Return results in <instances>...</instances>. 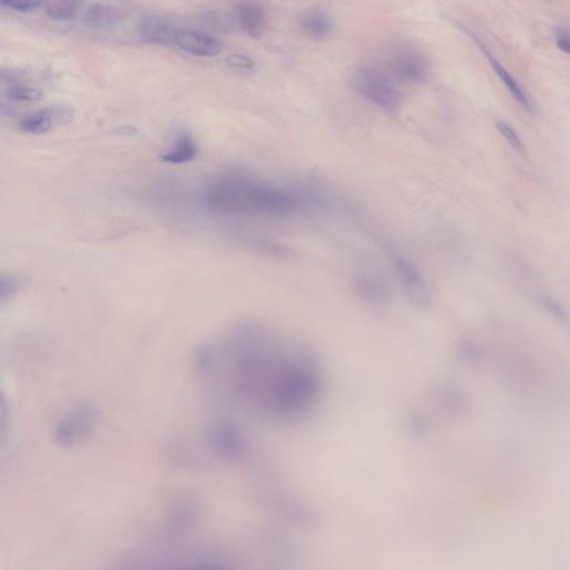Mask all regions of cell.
<instances>
[{"label": "cell", "instance_id": "obj_19", "mask_svg": "<svg viewBox=\"0 0 570 570\" xmlns=\"http://www.w3.org/2000/svg\"><path fill=\"white\" fill-rule=\"evenodd\" d=\"M7 96L18 102H38L43 98V93L32 87L14 86L7 90Z\"/></svg>", "mask_w": 570, "mask_h": 570}, {"label": "cell", "instance_id": "obj_18", "mask_svg": "<svg viewBox=\"0 0 570 570\" xmlns=\"http://www.w3.org/2000/svg\"><path fill=\"white\" fill-rule=\"evenodd\" d=\"M457 354L460 361L469 367L478 365L480 361V349L473 341L469 340V339H461L458 342Z\"/></svg>", "mask_w": 570, "mask_h": 570}, {"label": "cell", "instance_id": "obj_17", "mask_svg": "<svg viewBox=\"0 0 570 570\" xmlns=\"http://www.w3.org/2000/svg\"><path fill=\"white\" fill-rule=\"evenodd\" d=\"M81 8V0H48L46 13L49 18L66 22L75 18Z\"/></svg>", "mask_w": 570, "mask_h": 570}, {"label": "cell", "instance_id": "obj_13", "mask_svg": "<svg viewBox=\"0 0 570 570\" xmlns=\"http://www.w3.org/2000/svg\"><path fill=\"white\" fill-rule=\"evenodd\" d=\"M332 26V18L330 15L322 9L306 11L301 19L303 33L313 41H320L327 37L331 33Z\"/></svg>", "mask_w": 570, "mask_h": 570}, {"label": "cell", "instance_id": "obj_26", "mask_svg": "<svg viewBox=\"0 0 570 570\" xmlns=\"http://www.w3.org/2000/svg\"><path fill=\"white\" fill-rule=\"evenodd\" d=\"M557 45L562 49V52L568 54L570 48L569 34L567 30H557L556 33Z\"/></svg>", "mask_w": 570, "mask_h": 570}, {"label": "cell", "instance_id": "obj_27", "mask_svg": "<svg viewBox=\"0 0 570 570\" xmlns=\"http://www.w3.org/2000/svg\"><path fill=\"white\" fill-rule=\"evenodd\" d=\"M545 306H546L547 310H549L550 313H552L555 318H557V319L560 320V321L566 320V314L564 310H562V306H560L558 303L552 301V299L545 301Z\"/></svg>", "mask_w": 570, "mask_h": 570}, {"label": "cell", "instance_id": "obj_25", "mask_svg": "<svg viewBox=\"0 0 570 570\" xmlns=\"http://www.w3.org/2000/svg\"><path fill=\"white\" fill-rule=\"evenodd\" d=\"M226 62L234 71L252 72L255 69V62L243 55H231L227 57Z\"/></svg>", "mask_w": 570, "mask_h": 570}, {"label": "cell", "instance_id": "obj_11", "mask_svg": "<svg viewBox=\"0 0 570 570\" xmlns=\"http://www.w3.org/2000/svg\"><path fill=\"white\" fill-rule=\"evenodd\" d=\"M354 289L361 299L372 304H384L389 301V289L380 278L370 274H360L354 278Z\"/></svg>", "mask_w": 570, "mask_h": 570}, {"label": "cell", "instance_id": "obj_15", "mask_svg": "<svg viewBox=\"0 0 570 570\" xmlns=\"http://www.w3.org/2000/svg\"><path fill=\"white\" fill-rule=\"evenodd\" d=\"M55 123V111L43 109L26 115L20 121V128L29 134H45L52 130Z\"/></svg>", "mask_w": 570, "mask_h": 570}, {"label": "cell", "instance_id": "obj_7", "mask_svg": "<svg viewBox=\"0 0 570 570\" xmlns=\"http://www.w3.org/2000/svg\"><path fill=\"white\" fill-rule=\"evenodd\" d=\"M234 18L238 27L251 37H262L264 34L266 16L255 0H238L234 7Z\"/></svg>", "mask_w": 570, "mask_h": 570}, {"label": "cell", "instance_id": "obj_12", "mask_svg": "<svg viewBox=\"0 0 570 570\" xmlns=\"http://www.w3.org/2000/svg\"><path fill=\"white\" fill-rule=\"evenodd\" d=\"M482 49H484V53L486 54V56L488 57V60H489L492 67L495 69L496 73H497V75L501 79L503 84L507 87V90L513 95V97L515 98L517 103L522 106V109H524V111H527L528 113H534L535 107H534L533 100L530 98L528 93L524 90V87L515 79L514 76L511 75V74L496 60L495 57L490 55V53L488 52L486 48L482 47Z\"/></svg>", "mask_w": 570, "mask_h": 570}, {"label": "cell", "instance_id": "obj_10", "mask_svg": "<svg viewBox=\"0 0 570 570\" xmlns=\"http://www.w3.org/2000/svg\"><path fill=\"white\" fill-rule=\"evenodd\" d=\"M174 32L166 19L158 16H147L140 25V35L144 41L157 45L174 43Z\"/></svg>", "mask_w": 570, "mask_h": 570}, {"label": "cell", "instance_id": "obj_8", "mask_svg": "<svg viewBox=\"0 0 570 570\" xmlns=\"http://www.w3.org/2000/svg\"><path fill=\"white\" fill-rule=\"evenodd\" d=\"M392 71L397 79L405 83L416 84L427 79L428 67L421 57L414 54H402L392 62Z\"/></svg>", "mask_w": 570, "mask_h": 570}, {"label": "cell", "instance_id": "obj_28", "mask_svg": "<svg viewBox=\"0 0 570 570\" xmlns=\"http://www.w3.org/2000/svg\"><path fill=\"white\" fill-rule=\"evenodd\" d=\"M14 291V283L7 280V278L0 276V297H9Z\"/></svg>", "mask_w": 570, "mask_h": 570}, {"label": "cell", "instance_id": "obj_9", "mask_svg": "<svg viewBox=\"0 0 570 570\" xmlns=\"http://www.w3.org/2000/svg\"><path fill=\"white\" fill-rule=\"evenodd\" d=\"M198 144L193 136L186 130H181L176 134L173 144L170 145L168 151L161 156L163 162L173 165H179L185 163L192 162L198 156Z\"/></svg>", "mask_w": 570, "mask_h": 570}, {"label": "cell", "instance_id": "obj_21", "mask_svg": "<svg viewBox=\"0 0 570 570\" xmlns=\"http://www.w3.org/2000/svg\"><path fill=\"white\" fill-rule=\"evenodd\" d=\"M405 427L409 433L414 437H424L429 433V423L420 414H410L405 422Z\"/></svg>", "mask_w": 570, "mask_h": 570}, {"label": "cell", "instance_id": "obj_23", "mask_svg": "<svg viewBox=\"0 0 570 570\" xmlns=\"http://www.w3.org/2000/svg\"><path fill=\"white\" fill-rule=\"evenodd\" d=\"M9 421H11V416H9V408L4 397L3 391L0 390V447L3 446L5 442L7 435H8Z\"/></svg>", "mask_w": 570, "mask_h": 570}, {"label": "cell", "instance_id": "obj_22", "mask_svg": "<svg viewBox=\"0 0 570 570\" xmlns=\"http://www.w3.org/2000/svg\"><path fill=\"white\" fill-rule=\"evenodd\" d=\"M497 128L500 134L505 138V142H507L515 151H524V144H522V140L519 137L516 130L511 128L510 125L505 122H498Z\"/></svg>", "mask_w": 570, "mask_h": 570}, {"label": "cell", "instance_id": "obj_24", "mask_svg": "<svg viewBox=\"0 0 570 570\" xmlns=\"http://www.w3.org/2000/svg\"><path fill=\"white\" fill-rule=\"evenodd\" d=\"M43 3V0H0L1 5L16 11H34Z\"/></svg>", "mask_w": 570, "mask_h": 570}, {"label": "cell", "instance_id": "obj_2", "mask_svg": "<svg viewBox=\"0 0 570 570\" xmlns=\"http://www.w3.org/2000/svg\"><path fill=\"white\" fill-rule=\"evenodd\" d=\"M201 211L217 217H287L329 206L314 187H289L238 173L219 174L195 193Z\"/></svg>", "mask_w": 570, "mask_h": 570}, {"label": "cell", "instance_id": "obj_20", "mask_svg": "<svg viewBox=\"0 0 570 570\" xmlns=\"http://www.w3.org/2000/svg\"><path fill=\"white\" fill-rule=\"evenodd\" d=\"M204 20L214 29L222 30V32H231L236 28V22L233 20L232 17L222 14V13H208L204 17Z\"/></svg>", "mask_w": 570, "mask_h": 570}, {"label": "cell", "instance_id": "obj_14", "mask_svg": "<svg viewBox=\"0 0 570 570\" xmlns=\"http://www.w3.org/2000/svg\"><path fill=\"white\" fill-rule=\"evenodd\" d=\"M122 18L121 9L102 4L93 5L85 14V22L94 28H111L118 24Z\"/></svg>", "mask_w": 570, "mask_h": 570}, {"label": "cell", "instance_id": "obj_6", "mask_svg": "<svg viewBox=\"0 0 570 570\" xmlns=\"http://www.w3.org/2000/svg\"><path fill=\"white\" fill-rule=\"evenodd\" d=\"M174 43L193 56L215 57L222 52V43L219 39L198 30L175 29Z\"/></svg>", "mask_w": 570, "mask_h": 570}, {"label": "cell", "instance_id": "obj_1", "mask_svg": "<svg viewBox=\"0 0 570 570\" xmlns=\"http://www.w3.org/2000/svg\"><path fill=\"white\" fill-rule=\"evenodd\" d=\"M196 360L225 401L269 418L300 419L321 395L323 380L313 354L253 322L203 346Z\"/></svg>", "mask_w": 570, "mask_h": 570}, {"label": "cell", "instance_id": "obj_3", "mask_svg": "<svg viewBox=\"0 0 570 570\" xmlns=\"http://www.w3.org/2000/svg\"><path fill=\"white\" fill-rule=\"evenodd\" d=\"M353 85L363 97L382 109L393 111L399 107L401 95L388 74L374 67H362L354 74Z\"/></svg>", "mask_w": 570, "mask_h": 570}, {"label": "cell", "instance_id": "obj_4", "mask_svg": "<svg viewBox=\"0 0 570 570\" xmlns=\"http://www.w3.org/2000/svg\"><path fill=\"white\" fill-rule=\"evenodd\" d=\"M95 420L94 410L88 405H79L72 409L55 426V440L62 448L79 446L92 435Z\"/></svg>", "mask_w": 570, "mask_h": 570}, {"label": "cell", "instance_id": "obj_5", "mask_svg": "<svg viewBox=\"0 0 570 570\" xmlns=\"http://www.w3.org/2000/svg\"><path fill=\"white\" fill-rule=\"evenodd\" d=\"M395 273L409 302L419 310H427L431 306V293L419 269L410 259L402 255L393 259Z\"/></svg>", "mask_w": 570, "mask_h": 570}, {"label": "cell", "instance_id": "obj_16", "mask_svg": "<svg viewBox=\"0 0 570 570\" xmlns=\"http://www.w3.org/2000/svg\"><path fill=\"white\" fill-rule=\"evenodd\" d=\"M437 399L448 414L462 416L466 410V401L461 391L452 384H441L437 389Z\"/></svg>", "mask_w": 570, "mask_h": 570}]
</instances>
